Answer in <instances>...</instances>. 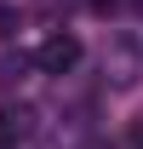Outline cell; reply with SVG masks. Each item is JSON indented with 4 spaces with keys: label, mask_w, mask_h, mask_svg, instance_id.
Wrapping results in <instances>:
<instances>
[{
    "label": "cell",
    "mask_w": 143,
    "mask_h": 149,
    "mask_svg": "<svg viewBox=\"0 0 143 149\" xmlns=\"http://www.w3.org/2000/svg\"><path fill=\"white\" fill-rule=\"evenodd\" d=\"M12 29H17V12H6V6H0V40L12 35Z\"/></svg>",
    "instance_id": "cell-3"
},
{
    "label": "cell",
    "mask_w": 143,
    "mask_h": 149,
    "mask_svg": "<svg viewBox=\"0 0 143 149\" xmlns=\"http://www.w3.org/2000/svg\"><path fill=\"white\" fill-rule=\"evenodd\" d=\"M74 63H80V40H74L69 29H57V35H46L35 46V69L40 74H69Z\"/></svg>",
    "instance_id": "cell-1"
},
{
    "label": "cell",
    "mask_w": 143,
    "mask_h": 149,
    "mask_svg": "<svg viewBox=\"0 0 143 149\" xmlns=\"http://www.w3.org/2000/svg\"><path fill=\"white\" fill-rule=\"evenodd\" d=\"M132 12H143V0H132Z\"/></svg>",
    "instance_id": "cell-5"
},
{
    "label": "cell",
    "mask_w": 143,
    "mask_h": 149,
    "mask_svg": "<svg viewBox=\"0 0 143 149\" xmlns=\"http://www.w3.org/2000/svg\"><path fill=\"white\" fill-rule=\"evenodd\" d=\"M23 63H29V57H0V80H17Z\"/></svg>",
    "instance_id": "cell-2"
},
{
    "label": "cell",
    "mask_w": 143,
    "mask_h": 149,
    "mask_svg": "<svg viewBox=\"0 0 143 149\" xmlns=\"http://www.w3.org/2000/svg\"><path fill=\"white\" fill-rule=\"evenodd\" d=\"M86 6H92V12H103V17H109V12H115L120 0H86Z\"/></svg>",
    "instance_id": "cell-4"
}]
</instances>
